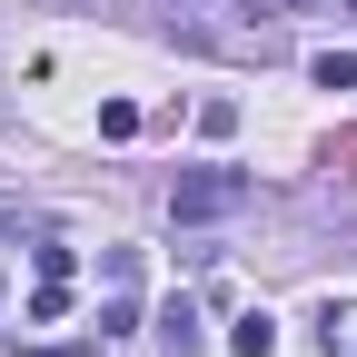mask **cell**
Here are the masks:
<instances>
[{"label":"cell","mask_w":357,"mask_h":357,"mask_svg":"<svg viewBox=\"0 0 357 357\" xmlns=\"http://www.w3.org/2000/svg\"><path fill=\"white\" fill-rule=\"evenodd\" d=\"M248 199H258V189H248V169H189V178L169 189V208L189 218V229H208V218H238Z\"/></svg>","instance_id":"6da1fadb"},{"label":"cell","mask_w":357,"mask_h":357,"mask_svg":"<svg viewBox=\"0 0 357 357\" xmlns=\"http://www.w3.org/2000/svg\"><path fill=\"white\" fill-rule=\"evenodd\" d=\"M347 10H357V0H347Z\"/></svg>","instance_id":"52a82bcc"},{"label":"cell","mask_w":357,"mask_h":357,"mask_svg":"<svg viewBox=\"0 0 357 357\" xmlns=\"http://www.w3.org/2000/svg\"><path fill=\"white\" fill-rule=\"evenodd\" d=\"M307 79H318V89H357V50H318Z\"/></svg>","instance_id":"5b68a950"},{"label":"cell","mask_w":357,"mask_h":357,"mask_svg":"<svg viewBox=\"0 0 357 357\" xmlns=\"http://www.w3.org/2000/svg\"><path fill=\"white\" fill-rule=\"evenodd\" d=\"M229 347H238V357H268V347H278V318H268V307H248V318L229 328Z\"/></svg>","instance_id":"7a4b0ae2"},{"label":"cell","mask_w":357,"mask_h":357,"mask_svg":"<svg viewBox=\"0 0 357 357\" xmlns=\"http://www.w3.org/2000/svg\"><path fill=\"white\" fill-rule=\"evenodd\" d=\"M60 318H70V278H40L30 288V328H60Z\"/></svg>","instance_id":"277c9868"},{"label":"cell","mask_w":357,"mask_h":357,"mask_svg":"<svg viewBox=\"0 0 357 357\" xmlns=\"http://www.w3.org/2000/svg\"><path fill=\"white\" fill-rule=\"evenodd\" d=\"M318 347L328 357H357V307H318Z\"/></svg>","instance_id":"3957f363"},{"label":"cell","mask_w":357,"mask_h":357,"mask_svg":"<svg viewBox=\"0 0 357 357\" xmlns=\"http://www.w3.org/2000/svg\"><path fill=\"white\" fill-rule=\"evenodd\" d=\"M139 129V100H100V139H129Z\"/></svg>","instance_id":"8992f818"}]
</instances>
